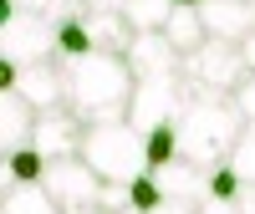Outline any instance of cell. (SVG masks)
Wrapping results in <instances>:
<instances>
[{
	"label": "cell",
	"instance_id": "cell-6",
	"mask_svg": "<svg viewBox=\"0 0 255 214\" xmlns=\"http://www.w3.org/2000/svg\"><path fill=\"white\" fill-rule=\"evenodd\" d=\"M179 97H184V77L179 72H163V77H133V97H128V122L138 133H153V127L174 122L179 112Z\"/></svg>",
	"mask_w": 255,
	"mask_h": 214
},
{
	"label": "cell",
	"instance_id": "cell-3",
	"mask_svg": "<svg viewBox=\"0 0 255 214\" xmlns=\"http://www.w3.org/2000/svg\"><path fill=\"white\" fill-rule=\"evenodd\" d=\"M77 158L87 163L102 184H133L148 168V148H143V133L128 117H108V122H87L82 127Z\"/></svg>",
	"mask_w": 255,
	"mask_h": 214
},
{
	"label": "cell",
	"instance_id": "cell-14",
	"mask_svg": "<svg viewBox=\"0 0 255 214\" xmlns=\"http://www.w3.org/2000/svg\"><path fill=\"white\" fill-rule=\"evenodd\" d=\"M0 214H61V204L46 194V184H10L0 194Z\"/></svg>",
	"mask_w": 255,
	"mask_h": 214
},
{
	"label": "cell",
	"instance_id": "cell-9",
	"mask_svg": "<svg viewBox=\"0 0 255 214\" xmlns=\"http://www.w3.org/2000/svg\"><path fill=\"white\" fill-rule=\"evenodd\" d=\"M15 92L31 102V112H46V107L67 102V82H61V61H31V67H15Z\"/></svg>",
	"mask_w": 255,
	"mask_h": 214
},
{
	"label": "cell",
	"instance_id": "cell-15",
	"mask_svg": "<svg viewBox=\"0 0 255 214\" xmlns=\"http://www.w3.org/2000/svg\"><path fill=\"white\" fill-rule=\"evenodd\" d=\"M163 36H168V46H174L179 56H189L204 41V20H199V10H189V5H174V15H168V26H163Z\"/></svg>",
	"mask_w": 255,
	"mask_h": 214
},
{
	"label": "cell",
	"instance_id": "cell-12",
	"mask_svg": "<svg viewBox=\"0 0 255 214\" xmlns=\"http://www.w3.org/2000/svg\"><path fill=\"white\" fill-rule=\"evenodd\" d=\"M153 179H158V189H163L168 204H199L209 194V168L189 163V158H174V163L153 168Z\"/></svg>",
	"mask_w": 255,
	"mask_h": 214
},
{
	"label": "cell",
	"instance_id": "cell-21",
	"mask_svg": "<svg viewBox=\"0 0 255 214\" xmlns=\"http://www.w3.org/2000/svg\"><path fill=\"white\" fill-rule=\"evenodd\" d=\"M15 10H36V15L61 20V15H72V10H77V0H15Z\"/></svg>",
	"mask_w": 255,
	"mask_h": 214
},
{
	"label": "cell",
	"instance_id": "cell-24",
	"mask_svg": "<svg viewBox=\"0 0 255 214\" xmlns=\"http://www.w3.org/2000/svg\"><path fill=\"white\" fill-rule=\"evenodd\" d=\"M235 209H240V214H255V184H240V194H235Z\"/></svg>",
	"mask_w": 255,
	"mask_h": 214
},
{
	"label": "cell",
	"instance_id": "cell-8",
	"mask_svg": "<svg viewBox=\"0 0 255 214\" xmlns=\"http://www.w3.org/2000/svg\"><path fill=\"white\" fill-rule=\"evenodd\" d=\"M82 127H87V122H82L67 102H61V107H46V112H36V122H31V148H36L46 163H51V158H67V153L82 148Z\"/></svg>",
	"mask_w": 255,
	"mask_h": 214
},
{
	"label": "cell",
	"instance_id": "cell-2",
	"mask_svg": "<svg viewBox=\"0 0 255 214\" xmlns=\"http://www.w3.org/2000/svg\"><path fill=\"white\" fill-rule=\"evenodd\" d=\"M240 107L220 97V92H194L184 87L179 97V112H174V133H179V158L199 163V168H220L230 158V148L240 138Z\"/></svg>",
	"mask_w": 255,
	"mask_h": 214
},
{
	"label": "cell",
	"instance_id": "cell-7",
	"mask_svg": "<svg viewBox=\"0 0 255 214\" xmlns=\"http://www.w3.org/2000/svg\"><path fill=\"white\" fill-rule=\"evenodd\" d=\"M41 184H46V194L61 204V214L102 204V179H97V174H92V168L82 163L77 153H67V158H51V163H46V174H41Z\"/></svg>",
	"mask_w": 255,
	"mask_h": 214
},
{
	"label": "cell",
	"instance_id": "cell-5",
	"mask_svg": "<svg viewBox=\"0 0 255 214\" xmlns=\"http://www.w3.org/2000/svg\"><path fill=\"white\" fill-rule=\"evenodd\" d=\"M0 56L15 61V67H31V61L56 56V20L36 15V10H10L0 20Z\"/></svg>",
	"mask_w": 255,
	"mask_h": 214
},
{
	"label": "cell",
	"instance_id": "cell-26",
	"mask_svg": "<svg viewBox=\"0 0 255 214\" xmlns=\"http://www.w3.org/2000/svg\"><path fill=\"white\" fill-rule=\"evenodd\" d=\"M240 56H245V72H255V31L240 41Z\"/></svg>",
	"mask_w": 255,
	"mask_h": 214
},
{
	"label": "cell",
	"instance_id": "cell-17",
	"mask_svg": "<svg viewBox=\"0 0 255 214\" xmlns=\"http://www.w3.org/2000/svg\"><path fill=\"white\" fill-rule=\"evenodd\" d=\"M225 168H230L240 184H255V122H245V127H240V138H235V148H230Z\"/></svg>",
	"mask_w": 255,
	"mask_h": 214
},
{
	"label": "cell",
	"instance_id": "cell-20",
	"mask_svg": "<svg viewBox=\"0 0 255 214\" xmlns=\"http://www.w3.org/2000/svg\"><path fill=\"white\" fill-rule=\"evenodd\" d=\"M5 158H10V179H15V184H36L41 174H46V158H41L31 143H20L15 153H5Z\"/></svg>",
	"mask_w": 255,
	"mask_h": 214
},
{
	"label": "cell",
	"instance_id": "cell-4",
	"mask_svg": "<svg viewBox=\"0 0 255 214\" xmlns=\"http://www.w3.org/2000/svg\"><path fill=\"white\" fill-rule=\"evenodd\" d=\"M179 77L184 87L194 92H220L230 97L245 77V56H240V41H220V36H204L189 56H179Z\"/></svg>",
	"mask_w": 255,
	"mask_h": 214
},
{
	"label": "cell",
	"instance_id": "cell-31",
	"mask_svg": "<svg viewBox=\"0 0 255 214\" xmlns=\"http://www.w3.org/2000/svg\"><path fill=\"white\" fill-rule=\"evenodd\" d=\"M250 5H255V0H250Z\"/></svg>",
	"mask_w": 255,
	"mask_h": 214
},
{
	"label": "cell",
	"instance_id": "cell-18",
	"mask_svg": "<svg viewBox=\"0 0 255 214\" xmlns=\"http://www.w3.org/2000/svg\"><path fill=\"white\" fill-rule=\"evenodd\" d=\"M143 148H148V168L174 163V158H179V133H174V122H163V127H153V133H143Z\"/></svg>",
	"mask_w": 255,
	"mask_h": 214
},
{
	"label": "cell",
	"instance_id": "cell-19",
	"mask_svg": "<svg viewBox=\"0 0 255 214\" xmlns=\"http://www.w3.org/2000/svg\"><path fill=\"white\" fill-rule=\"evenodd\" d=\"M128 204H133L138 214H153V209L163 204V189H158V179H153V168H143V174L128 184Z\"/></svg>",
	"mask_w": 255,
	"mask_h": 214
},
{
	"label": "cell",
	"instance_id": "cell-22",
	"mask_svg": "<svg viewBox=\"0 0 255 214\" xmlns=\"http://www.w3.org/2000/svg\"><path fill=\"white\" fill-rule=\"evenodd\" d=\"M230 102L240 107V117H245V122H255V72H245V77H240V87L230 92Z\"/></svg>",
	"mask_w": 255,
	"mask_h": 214
},
{
	"label": "cell",
	"instance_id": "cell-27",
	"mask_svg": "<svg viewBox=\"0 0 255 214\" xmlns=\"http://www.w3.org/2000/svg\"><path fill=\"white\" fill-rule=\"evenodd\" d=\"M153 214H199V209H194V204H168V199H163Z\"/></svg>",
	"mask_w": 255,
	"mask_h": 214
},
{
	"label": "cell",
	"instance_id": "cell-25",
	"mask_svg": "<svg viewBox=\"0 0 255 214\" xmlns=\"http://www.w3.org/2000/svg\"><path fill=\"white\" fill-rule=\"evenodd\" d=\"M10 87H15V61L0 56V92H10Z\"/></svg>",
	"mask_w": 255,
	"mask_h": 214
},
{
	"label": "cell",
	"instance_id": "cell-29",
	"mask_svg": "<svg viewBox=\"0 0 255 214\" xmlns=\"http://www.w3.org/2000/svg\"><path fill=\"white\" fill-rule=\"evenodd\" d=\"M72 214H113V209H102V204H92V209H72Z\"/></svg>",
	"mask_w": 255,
	"mask_h": 214
},
{
	"label": "cell",
	"instance_id": "cell-13",
	"mask_svg": "<svg viewBox=\"0 0 255 214\" xmlns=\"http://www.w3.org/2000/svg\"><path fill=\"white\" fill-rule=\"evenodd\" d=\"M31 122H36V112H31L26 97L15 87L0 92V153H15L20 143H31Z\"/></svg>",
	"mask_w": 255,
	"mask_h": 214
},
{
	"label": "cell",
	"instance_id": "cell-11",
	"mask_svg": "<svg viewBox=\"0 0 255 214\" xmlns=\"http://www.w3.org/2000/svg\"><path fill=\"white\" fill-rule=\"evenodd\" d=\"M199 20H204V36H220V41H245L255 31V5L250 0H199Z\"/></svg>",
	"mask_w": 255,
	"mask_h": 214
},
{
	"label": "cell",
	"instance_id": "cell-30",
	"mask_svg": "<svg viewBox=\"0 0 255 214\" xmlns=\"http://www.w3.org/2000/svg\"><path fill=\"white\" fill-rule=\"evenodd\" d=\"M174 5H189V10H194V5H199V0H174Z\"/></svg>",
	"mask_w": 255,
	"mask_h": 214
},
{
	"label": "cell",
	"instance_id": "cell-28",
	"mask_svg": "<svg viewBox=\"0 0 255 214\" xmlns=\"http://www.w3.org/2000/svg\"><path fill=\"white\" fill-rule=\"evenodd\" d=\"M10 184H15V179H10V158H5V153H0V194H5V189H10Z\"/></svg>",
	"mask_w": 255,
	"mask_h": 214
},
{
	"label": "cell",
	"instance_id": "cell-23",
	"mask_svg": "<svg viewBox=\"0 0 255 214\" xmlns=\"http://www.w3.org/2000/svg\"><path fill=\"white\" fill-rule=\"evenodd\" d=\"M194 209H199V214H240V209H235V199H225V194H204Z\"/></svg>",
	"mask_w": 255,
	"mask_h": 214
},
{
	"label": "cell",
	"instance_id": "cell-16",
	"mask_svg": "<svg viewBox=\"0 0 255 214\" xmlns=\"http://www.w3.org/2000/svg\"><path fill=\"white\" fill-rule=\"evenodd\" d=\"M168 15H174V0H123L128 31H163Z\"/></svg>",
	"mask_w": 255,
	"mask_h": 214
},
{
	"label": "cell",
	"instance_id": "cell-10",
	"mask_svg": "<svg viewBox=\"0 0 255 214\" xmlns=\"http://www.w3.org/2000/svg\"><path fill=\"white\" fill-rule=\"evenodd\" d=\"M123 61L133 77H163V72H179V51L168 46L163 31H133L123 46Z\"/></svg>",
	"mask_w": 255,
	"mask_h": 214
},
{
	"label": "cell",
	"instance_id": "cell-1",
	"mask_svg": "<svg viewBox=\"0 0 255 214\" xmlns=\"http://www.w3.org/2000/svg\"><path fill=\"white\" fill-rule=\"evenodd\" d=\"M61 82H67V107L82 122H108L128 112L133 97V72H128L123 51H82V56H56Z\"/></svg>",
	"mask_w": 255,
	"mask_h": 214
}]
</instances>
